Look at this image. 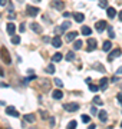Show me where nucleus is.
<instances>
[{
	"label": "nucleus",
	"mask_w": 122,
	"mask_h": 129,
	"mask_svg": "<svg viewBox=\"0 0 122 129\" xmlns=\"http://www.w3.org/2000/svg\"><path fill=\"white\" fill-rule=\"evenodd\" d=\"M9 20H15V19H16V14H15V13H10V12H9Z\"/></svg>",
	"instance_id": "e433bc0d"
},
{
	"label": "nucleus",
	"mask_w": 122,
	"mask_h": 129,
	"mask_svg": "<svg viewBox=\"0 0 122 129\" xmlns=\"http://www.w3.org/2000/svg\"><path fill=\"white\" fill-rule=\"evenodd\" d=\"M6 30H7V33L12 36V34H15V32H16V26L13 25V23H7V27H6Z\"/></svg>",
	"instance_id": "dca6fc26"
},
{
	"label": "nucleus",
	"mask_w": 122,
	"mask_h": 129,
	"mask_svg": "<svg viewBox=\"0 0 122 129\" xmlns=\"http://www.w3.org/2000/svg\"><path fill=\"white\" fill-rule=\"evenodd\" d=\"M69 26H70V22H69V20H68V22H65V23H63V25L60 26V27H62V29H63V30H66V29H69Z\"/></svg>",
	"instance_id": "c9c22d12"
},
{
	"label": "nucleus",
	"mask_w": 122,
	"mask_h": 129,
	"mask_svg": "<svg viewBox=\"0 0 122 129\" xmlns=\"http://www.w3.org/2000/svg\"><path fill=\"white\" fill-rule=\"evenodd\" d=\"M43 42H45V43H48V42H50V39H49L48 36H45V37H43Z\"/></svg>",
	"instance_id": "79ce46f5"
},
{
	"label": "nucleus",
	"mask_w": 122,
	"mask_h": 129,
	"mask_svg": "<svg viewBox=\"0 0 122 129\" xmlns=\"http://www.w3.org/2000/svg\"><path fill=\"white\" fill-rule=\"evenodd\" d=\"M30 29H32L35 33H39V34H40L42 30H43V29H42V26L39 25V23H36V22H33L32 25H30Z\"/></svg>",
	"instance_id": "1a4fd4ad"
},
{
	"label": "nucleus",
	"mask_w": 122,
	"mask_h": 129,
	"mask_svg": "<svg viewBox=\"0 0 122 129\" xmlns=\"http://www.w3.org/2000/svg\"><path fill=\"white\" fill-rule=\"evenodd\" d=\"M63 109L68 111V112H76L78 109H79V105H78V103H75V102L66 103V105H63Z\"/></svg>",
	"instance_id": "7ed1b4c3"
},
{
	"label": "nucleus",
	"mask_w": 122,
	"mask_h": 129,
	"mask_svg": "<svg viewBox=\"0 0 122 129\" xmlns=\"http://www.w3.org/2000/svg\"><path fill=\"white\" fill-rule=\"evenodd\" d=\"M82 122H83V123H89L90 116H88V115H82Z\"/></svg>",
	"instance_id": "c85d7f7f"
},
{
	"label": "nucleus",
	"mask_w": 122,
	"mask_h": 129,
	"mask_svg": "<svg viewBox=\"0 0 122 129\" xmlns=\"http://www.w3.org/2000/svg\"><path fill=\"white\" fill-rule=\"evenodd\" d=\"M96 46H98V43H96V40H95L93 37L88 39V49H86L88 52H93L95 49H96Z\"/></svg>",
	"instance_id": "39448f33"
},
{
	"label": "nucleus",
	"mask_w": 122,
	"mask_h": 129,
	"mask_svg": "<svg viewBox=\"0 0 122 129\" xmlns=\"http://www.w3.org/2000/svg\"><path fill=\"white\" fill-rule=\"evenodd\" d=\"M93 103H96V105H102V99H101L99 96H93Z\"/></svg>",
	"instance_id": "473e14b6"
},
{
	"label": "nucleus",
	"mask_w": 122,
	"mask_h": 129,
	"mask_svg": "<svg viewBox=\"0 0 122 129\" xmlns=\"http://www.w3.org/2000/svg\"><path fill=\"white\" fill-rule=\"evenodd\" d=\"M108 83H109V79H108V77H102V79H101V83H99V89L105 90L106 87H108Z\"/></svg>",
	"instance_id": "f8f14e48"
},
{
	"label": "nucleus",
	"mask_w": 122,
	"mask_h": 129,
	"mask_svg": "<svg viewBox=\"0 0 122 129\" xmlns=\"http://www.w3.org/2000/svg\"><path fill=\"white\" fill-rule=\"evenodd\" d=\"M0 76H4V72H3V69L0 68Z\"/></svg>",
	"instance_id": "49530a36"
},
{
	"label": "nucleus",
	"mask_w": 122,
	"mask_h": 129,
	"mask_svg": "<svg viewBox=\"0 0 122 129\" xmlns=\"http://www.w3.org/2000/svg\"><path fill=\"white\" fill-rule=\"evenodd\" d=\"M106 29H108V34H109V37H111V39H114V37H115V32H114V27H112V26H108Z\"/></svg>",
	"instance_id": "b1692460"
},
{
	"label": "nucleus",
	"mask_w": 122,
	"mask_h": 129,
	"mask_svg": "<svg viewBox=\"0 0 122 129\" xmlns=\"http://www.w3.org/2000/svg\"><path fill=\"white\" fill-rule=\"evenodd\" d=\"M50 42H52V44H53L55 47H60V46H62V39H60L57 34L53 37V39H52V40H50Z\"/></svg>",
	"instance_id": "9d476101"
},
{
	"label": "nucleus",
	"mask_w": 122,
	"mask_h": 129,
	"mask_svg": "<svg viewBox=\"0 0 122 129\" xmlns=\"http://www.w3.org/2000/svg\"><path fill=\"white\" fill-rule=\"evenodd\" d=\"M76 125H78V123H76V120H70V122H69V125H68V128H69V129H75V128H76Z\"/></svg>",
	"instance_id": "7c9ffc66"
},
{
	"label": "nucleus",
	"mask_w": 122,
	"mask_h": 129,
	"mask_svg": "<svg viewBox=\"0 0 122 129\" xmlns=\"http://www.w3.org/2000/svg\"><path fill=\"white\" fill-rule=\"evenodd\" d=\"M116 75H122V66L118 69V70H116Z\"/></svg>",
	"instance_id": "c03bdc74"
},
{
	"label": "nucleus",
	"mask_w": 122,
	"mask_h": 129,
	"mask_svg": "<svg viewBox=\"0 0 122 129\" xmlns=\"http://www.w3.org/2000/svg\"><path fill=\"white\" fill-rule=\"evenodd\" d=\"M90 113H92V115H96V113H98L96 108H93V106H92V108H90Z\"/></svg>",
	"instance_id": "58836bf2"
},
{
	"label": "nucleus",
	"mask_w": 122,
	"mask_h": 129,
	"mask_svg": "<svg viewBox=\"0 0 122 129\" xmlns=\"http://www.w3.org/2000/svg\"><path fill=\"white\" fill-rule=\"evenodd\" d=\"M98 116H99V120H101L102 123H105L106 120H108V113H106L105 111H101V112H98Z\"/></svg>",
	"instance_id": "ddd939ff"
},
{
	"label": "nucleus",
	"mask_w": 122,
	"mask_h": 129,
	"mask_svg": "<svg viewBox=\"0 0 122 129\" xmlns=\"http://www.w3.org/2000/svg\"><path fill=\"white\" fill-rule=\"evenodd\" d=\"M73 17H75V20H76L78 23H82V22L85 20V16H83L82 13H75V14H73Z\"/></svg>",
	"instance_id": "a211bd4d"
},
{
	"label": "nucleus",
	"mask_w": 122,
	"mask_h": 129,
	"mask_svg": "<svg viewBox=\"0 0 122 129\" xmlns=\"http://www.w3.org/2000/svg\"><path fill=\"white\" fill-rule=\"evenodd\" d=\"M82 34H83V36H90V34H92V29L88 27V26H83V27H82Z\"/></svg>",
	"instance_id": "f3484780"
},
{
	"label": "nucleus",
	"mask_w": 122,
	"mask_h": 129,
	"mask_svg": "<svg viewBox=\"0 0 122 129\" xmlns=\"http://www.w3.org/2000/svg\"><path fill=\"white\" fill-rule=\"evenodd\" d=\"M76 36H78V32H70V33H68L66 34V42L68 43H70V42H73L75 39H76Z\"/></svg>",
	"instance_id": "9b49d317"
},
{
	"label": "nucleus",
	"mask_w": 122,
	"mask_h": 129,
	"mask_svg": "<svg viewBox=\"0 0 122 129\" xmlns=\"http://www.w3.org/2000/svg\"><path fill=\"white\" fill-rule=\"evenodd\" d=\"M88 85H89V89H90V90H92V92H98V90H99V86L93 85L92 82H90V83H88Z\"/></svg>",
	"instance_id": "bb28decb"
},
{
	"label": "nucleus",
	"mask_w": 122,
	"mask_h": 129,
	"mask_svg": "<svg viewBox=\"0 0 122 129\" xmlns=\"http://www.w3.org/2000/svg\"><path fill=\"white\" fill-rule=\"evenodd\" d=\"M53 82H55V85L56 86H59V87H62V86H63V82H62V80H60V79H55V80H53Z\"/></svg>",
	"instance_id": "72a5a7b5"
},
{
	"label": "nucleus",
	"mask_w": 122,
	"mask_h": 129,
	"mask_svg": "<svg viewBox=\"0 0 122 129\" xmlns=\"http://www.w3.org/2000/svg\"><path fill=\"white\" fill-rule=\"evenodd\" d=\"M99 7L101 9H106L108 7V0H101V1H99Z\"/></svg>",
	"instance_id": "cd10ccee"
},
{
	"label": "nucleus",
	"mask_w": 122,
	"mask_h": 129,
	"mask_svg": "<svg viewBox=\"0 0 122 129\" xmlns=\"http://www.w3.org/2000/svg\"><path fill=\"white\" fill-rule=\"evenodd\" d=\"M121 49H115L114 52H111V53H109V56H108V60H109V62H112V60L115 59V57H118V56H121Z\"/></svg>",
	"instance_id": "0eeeda50"
},
{
	"label": "nucleus",
	"mask_w": 122,
	"mask_h": 129,
	"mask_svg": "<svg viewBox=\"0 0 122 129\" xmlns=\"http://www.w3.org/2000/svg\"><path fill=\"white\" fill-rule=\"evenodd\" d=\"M63 32H65V30H63L60 26H59V27H55V33H56V34H62Z\"/></svg>",
	"instance_id": "f704fd0d"
},
{
	"label": "nucleus",
	"mask_w": 122,
	"mask_h": 129,
	"mask_svg": "<svg viewBox=\"0 0 122 129\" xmlns=\"http://www.w3.org/2000/svg\"><path fill=\"white\" fill-rule=\"evenodd\" d=\"M19 30H20V32H24V25H20V26H19Z\"/></svg>",
	"instance_id": "37998d69"
},
{
	"label": "nucleus",
	"mask_w": 122,
	"mask_h": 129,
	"mask_svg": "<svg viewBox=\"0 0 122 129\" xmlns=\"http://www.w3.org/2000/svg\"><path fill=\"white\" fill-rule=\"evenodd\" d=\"M62 57H63V56H62V53H59V52H57V53H55V55H53V56H52V62H60V60H62Z\"/></svg>",
	"instance_id": "6ab92c4d"
},
{
	"label": "nucleus",
	"mask_w": 122,
	"mask_h": 129,
	"mask_svg": "<svg viewBox=\"0 0 122 129\" xmlns=\"http://www.w3.org/2000/svg\"><path fill=\"white\" fill-rule=\"evenodd\" d=\"M106 14H108L109 19H114V17L116 16V10H115L114 7H106Z\"/></svg>",
	"instance_id": "4468645a"
},
{
	"label": "nucleus",
	"mask_w": 122,
	"mask_h": 129,
	"mask_svg": "<svg viewBox=\"0 0 122 129\" xmlns=\"http://www.w3.org/2000/svg\"><path fill=\"white\" fill-rule=\"evenodd\" d=\"M46 72H48V73H50V75H52V73L55 72V66H53V65H49L48 68H46Z\"/></svg>",
	"instance_id": "2f4dec72"
},
{
	"label": "nucleus",
	"mask_w": 122,
	"mask_h": 129,
	"mask_svg": "<svg viewBox=\"0 0 122 129\" xmlns=\"http://www.w3.org/2000/svg\"><path fill=\"white\" fill-rule=\"evenodd\" d=\"M33 79H36V76H35V75H30L29 77H26V79H23V83H24V85H29V83L32 82Z\"/></svg>",
	"instance_id": "a878e982"
},
{
	"label": "nucleus",
	"mask_w": 122,
	"mask_h": 129,
	"mask_svg": "<svg viewBox=\"0 0 122 129\" xmlns=\"http://www.w3.org/2000/svg\"><path fill=\"white\" fill-rule=\"evenodd\" d=\"M121 126H122V122H121Z\"/></svg>",
	"instance_id": "de8ad7c7"
},
{
	"label": "nucleus",
	"mask_w": 122,
	"mask_h": 129,
	"mask_svg": "<svg viewBox=\"0 0 122 129\" xmlns=\"http://www.w3.org/2000/svg\"><path fill=\"white\" fill-rule=\"evenodd\" d=\"M52 6L57 10H63L65 9V1H62V0H53L52 1Z\"/></svg>",
	"instance_id": "423d86ee"
},
{
	"label": "nucleus",
	"mask_w": 122,
	"mask_h": 129,
	"mask_svg": "<svg viewBox=\"0 0 122 129\" xmlns=\"http://www.w3.org/2000/svg\"><path fill=\"white\" fill-rule=\"evenodd\" d=\"M26 12H27V14H29V16H37V14H39V13H40V9L39 7H33V6H27V7H26Z\"/></svg>",
	"instance_id": "20e7f679"
},
{
	"label": "nucleus",
	"mask_w": 122,
	"mask_h": 129,
	"mask_svg": "<svg viewBox=\"0 0 122 129\" xmlns=\"http://www.w3.org/2000/svg\"><path fill=\"white\" fill-rule=\"evenodd\" d=\"M82 40H75V43H73V50H79L82 47Z\"/></svg>",
	"instance_id": "5701e85b"
},
{
	"label": "nucleus",
	"mask_w": 122,
	"mask_h": 129,
	"mask_svg": "<svg viewBox=\"0 0 122 129\" xmlns=\"http://www.w3.org/2000/svg\"><path fill=\"white\" fill-rule=\"evenodd\" d=\"M75 59V50H69L66 53V60H69V62H72Z\"/></svg>",
	"instance_id": "aec40b11"
},
{
	"label": "nucleus",
	"mask_w": 122,
	"mask_h": 129,
	"mask_svg": "<svg viewBox=\"0 0 122 129\" xmlns=\"http://www.w3.org/2000/svg\"><path fill=\"white\" fill-rule=\"evenodd\" d=\"M111 47H112V43L109 42V40H106V42L104 43V47H102V49H104V52H109Z\"/></svg>",
	"instance_id": "4be33fe9"
},
{
	"label": "nucleus",
	"mask_w": 122,
	"mask_h": 129,
	"mask_svg": "<svg viewBox=\"0 0 122 129\" xmlns=\"http://www.w3.org/2000/svg\"><path fill=\"white\" fill-rule=\"evenodd\" d=\"M24 120H26V122H29V123H33V122H35V115H32V113L24 115Z\"/></svg>",
	"instance_id": "412c9836"
},
{
	"label": "nucleus",
	"mask_w": 122,
	"mask_h": 129,
	"mask_svg": "<svg viewBox=\"0 0 122 129\" xmlns=\"http://www.w3.org/2000/svg\"><path fill=\"white\" fill-rule=\"evenodd\" d=\"M70 16H72V13H69V12H66V13H63V17H65V19H69Z\"/></svg>",
	"instance_id": "ea45409f"
},
{
	"label": "nucleus",
	"mask_w": 122,
	"mask_h": 129,
	"mask_svg": "<svg viewBox=\"0 0 122 129\" xmlns=\"http://www.w3.org/2000/svg\"><path fill=\"white\" fill-rule=\"evenodd\" d=\"M0 57H1V60H3L6 65H10V63H12V59H10L9 50L6 49V47H1V49H0Z\"/></svg>",
	"instance_id": "f257e3e1"
},
{
	"label": "nucleus",
	"mask_w": 122,
	"mask_h": 129,
	"mask_svg": "<svg viewBox=\"0 0 122 129\" xmlns=\"http://www.w3.org/2000/svg\"><path fill=\"white\" fill-rule=\"evenodd\" d=\"M13 37H12V43L13 44H19L20 43V36H16V34H12Z\"/></svg>",
	"instance_id": "393cba45"
},
{
	"label": "nucleus",
	"mask_w": 122,
	"mask_h": 129,
	"mask_svg": "<svg viewBox=\"0 0 122 129\" xmlns=\"http://www.w3.org/2000/svg\"><path fill=\"white\" fill-rule=\"evenodd\" d=\"M6 3H7V0H0V6H6Z\"/></svg>",
	"instance_id": "a19ab883"
},
{
	"label": "nucleus",
	"mask_w": 122,
	"mask_h": 129,
	"mask_svg": "<svg viewBox=\"0 0 122 129\" xmlns=\"http://www.w3.org/2000/svg\"><path fill=\"white\" fill-rule=\"evenodd\" d=\"M52 98L59 100V99H62V98H63V92H62V90H59V89H57V90H53V93H52Z\"/></svg>",
	"instance_id": "2eb2a0df"
},
{
	"label": "nucleus",
	"mask_w": 122,
	"mask_h": 129,
	"mask_svg": "<svg viewBox=\"0 0 122 129\" xmlns=\"http://www.w3.org/2000/svg\"><path fill=\"white\" fill-rule=\"evenodd\" d=\"M93 68L98 69V72H105V68H104V66H101L99 63H95V65H93Z\"/></svg>",
	"instance_id": "c756f323"
},
{
	"label": "nucleus",
	"mask_w": 122,
	"mask_h": 129,
	"mask_svg": "<svg viewBox=\"0 0 122 129\" xmlns=\"http://www.w3.org/2000/svg\"><path fill=\"white\" fill-rule=\"evenodd\" d=\"M106 27H108L106 20H99V22H96V25H95V29H96V32H99V33H102Z\"/></svg>",
	"instance_id": "f03ea898"
},
{
	"label": "nucleus",
	"mask_w": 122,
	"mask_h": 129,
	"mask_svg": "<svg viewBox=\"0 0 122 129\" xmlns=\"http://www.w3.org/2000/svg\"><path fill=\"white\" fill-rule=\"evenodd\" d=\"M116 99H118V102L122 105V93H118V96H116Z\"/></svg>",
	"instance_id": "4c0bfd02"
},
{
	"label": "nucleus",
	"mask_w": 122,
	"mask_h": 129,
	"mask_svg": "<svg viewBox=\"0 0 122 129\" xmlns=\"http://www.w3.org/2000/svg\"><path fill=\"white\" fill-rule=\"evenodd\" d=\"M6 113H7V115H12V116H15V118H19V112L15 109V106H7V108H6Z\"/></svg>",
	"instance_id": "6e6552de"
},
{
	"label": "nucleus",
	"mask_w": 122,
	"mask_h": 129,
	"mask_svg": "<svg viewBox=\"0 0 122 129\" xmlns=\"http://www.w3.org/2000/svg\"><path fill=\"white\" fill-rule=\"evenodd\" d=\"M118 17H119V20H121V22H122V10H121V12H119V13H118Z\"/></svg>",
	"instance_id": "a18cd8bd"
}]
</instances>
